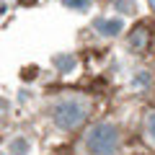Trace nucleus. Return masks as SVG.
I'll return each instance as SVG.
<instances>
[{
  "label": "nucleus",
  "instance_id": "5",
  "mask_svg": "<svg viewBox=\"0 0 155 155\" xmlns=\"http://www.w3.org/2000/svg\"><path fill=\"white\" fill-rule=\"evenodd\" d=\"M114 8L119 13H129L134 8V0H114Z\"/></svg>",
  "mask_w": 155,
  "mask_h": 155
},
{
  "label": "nucleus",
  "instance_id": "6",
  "mask_svg": "<svg viewBox=\"0 0 155 155\" xmlns=\"http://www.w3.org/2000/svg\"><path fill=\"white\" fill-rule=\"evenodd\" d=\"M11 150L13 153H26V142H23V140H16V142L11 145Z\"/></svg>",
  "mask_w": 155,
  "mask_h": 155
},
{
  "label": "nucleus",
  "instance_id": "1",
  "mask_svg": "<svg viewBox=\"0 0 155 155\" xmlns=\"http://www.w3.org/2000/svg\"><path fill=\"white\" fill-rule=\"evenodd\" d=\"M88 150L93 155H111L116 150V142H119V134L111 124H96L88 132Z\"/></svg>",
  "mask_w": 155,
  "mask_h": 155
},
{
  "label": "nucleus",
  "instance_id": "8",
  "mask_svg": "<svg viewBox=\"0 0 155 155\" xmlns=\"http://www.w3.org/2000/svg\"><path fill=\"white\" fill-rule=\"evenodd\" d=\"M147 129H150V134H153V140H155V114H150V122H147Z\"/></svg>",
  "mask_w": 155,
  "mask_h": 155
},
{
  "label": "nucleus",
  "instance_id": "4",
  "mask_svg": "<svg viewBox=\"0 0 155 155\" xmlns=\"http://www.w3.org/2000/svg\"><path fill=\"white\" fill-rule=\"evenodd\" d=\"M145 41H147V34H145V28H137L134 31V36H132V47H145Z\"/></svg>",
  "mask_w": 155,
  "mask_h": 155
},
{
  "label": "nucleus",
  "instance_id": "2",
  "mask_svg": "<svg viewBox=\"0 0 155 155\" xmlns=\"http://www.w3.org/2000/svg\"><path fill=\"white\" fill-rule=\"evenodd\" d=\"M83 116H85L83 106L75 104V101H65V104H60V106L54 109V122L60 124L62 129H72V127H78V124L83 122Z\"/></svg>",
  "mask_w": 155,
  "mask_h": 155
},
{
  "label": "nucleus",
  "instance_id": "3",
  "mask_svg": "<svg viewBox=\"0 0 155 155\" xmlns=\"http://www.w3.org/2000/svg\"><path fill=\"white\" fill-rule=\"evenodd\" d=\"M96 28H98L101 34H106V36H114L116 31H122V21L119 18H101V21H96Z\"/></svg>",
  "mask_w": 155,
  "mask_h": 155
},
{
  "label": "nucleus",
  "instance_id": "7",
  "mask_svg": "<svg viewBox=\"0 0 155 155\" xmlns=\"http://www.w3.org/2000/svg\"><path fill=\"white\" fill-rule=\"evenodd\" d=\"M67 5H72V8H85V3H88V0H65Z\"/></svg>",
  "mask_w": 155,
  "mask_h": 155
}]
</instances>
